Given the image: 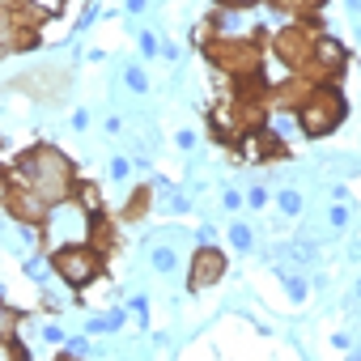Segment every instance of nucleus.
Listing matches in <instances>:
<instances>
[{
    "instance_id": "obj_1",
    "label": "nucleus",
    "mask_w": 361,
    "mask_h": 361,
    "mask_svg": "<svg viewBox=\"0 0 361 361\" xmlns=\"http://www.w3.org/2000/svg\"><path fill=\"white\" fill-rule=\"evenodd\" d=\"M18 174L30 178V183L43 192V200H51V204L77 200V188H81L77 183V166L51 145H35L30 153H22L18 157Z\"/></svg>"
},
{
    "instance_id": "obj_2",
    "label": "nucleus",
    "mask_w": 361,
    "mask_h": 361,
    "mask_svg": "<svg viewBox=\"0 0 361 361\" xmlns=\"http://www.w3.org/2000/svg\"><path fill=\"white\" fill-rule=\"evenodd\" d=\"M344 111H348V102H344V94L336 90V81H323V85H314V90L306 94V102H302L293 115H298V123H302L306 136H331V132L344 123Z\"/></svg>"
},
{
    "instance_id": "obj_3",
    "label": "nucleus",
    "mask_w": 361,
    "mask_h": 361,
    "mask_svg": "<svg viewBox=\"0 0 361 361\" xmlns=\"http://www.w3.org/2000/svg\"><path fill=\"white\" fill-rule=\"evenodd\" d=\"M204 56H209L230 81L259 73V39H226V35H217L213 43H204Z\"/></svg>"
},
{
    "instance_id": "obj_4",
    "label": "nucleus",
    "mask_w": 361,
    "mask_h": 361,
    "mask_svg": "<svg viewBox=\"0 0 361 361\" xmlns=\"http://www.w3.org/2000/svg\"><path fill=\"white\" fill-rule=\"evenodd\" d=\"M5 209L13 221L22 226H43L47 213H51V200H43V192L30 183V178H5Z\"/></svg>"
},
{
    "instance_id": "obj_5",
    "label": "nucleus",
    "mask_w": 361,
    "mask_h": 361,
    "mask_svg": "<svg viewBox=\"0 0 361 361\" xmlns=\"http://www.w3.org/2000/svg\"><path fill=\"white\" fill-rule=\"evenodd\" d=\"M314 43H319V35H314V22L310 18L276 30V39H272V47H276V56H281V64L289 73H302L306 68V60L314 56Z\"/></svg>"
},
{
    "instance_id": "obj_6",
    "label": "nucleus",
    "mask_w": 361,
    "mask_h": 361,
    "mask_svg": "<svg viewBox=\"0 0 361 361\" xmlns=\"http://www.w3.org/2000/svg\"><path fill=\"white\" fill-rule=\"evenodd\" d=\"M102 264H106V255H98L90 243H85V247H60V251L51 255V268H56L73 289H85V285L102 272Z\"/></svg>"
},
{
    "instance_id": "obj_7",
    "label": "nucleus",
    "mask_w": 361,
    "mask_h": 361,
    "mask_svg": "<svg viewBox=\"0 0 361 361\" xmlns=\"http://www.w3.org/2000/svg\"><path fill=\"white\" fill-rule=\"evenodd\" d=\"M344 68H348V51H344L336 39H323V35H319V43H314V56L306 60L302 77H306V81H314V85H323V81H336Z\"/></svg>"
},
{
    "instance_id": "obj_8",
    "label": "nucleus",
    "mask_w": 361,
    "mask_h": 361,
    "mask_svg": "<svg viewBox=\"0 0 361 361\" xmlns=\"http://www.w3.org/2000/svg\"><path fill=\"white\" fill-rule=\"evenodd\" d=\"M226 276V255L217 251V247H200L196 255H192V272H188V289L192 293H200V289H209V285H217Z\"/></svg>"
},
{
    "instance_id": "obj_9",
    "label": "nucleus",
    "mask_w": 361,
    "mask_h": 361,
    "mask_svg": "<svg viewBox=\"0 0 361 361\" xmlns=\"http://www.w3.org/2000/svg\"><path fill=\"white\" fill-rule=\"evenodd\" d=\"M90 247L98 251V255H111L115 247H119V234H115V221L98 209L94 213V221H90Z\"/></svg>"
},
{
    "instance_id": "obj_10",
    "label": "nucleus",
    "mask_w": 361,
    "mask_h": 361,
    "mask_svg": "<svg viewBox=\"0 0 361 361\" xmlns=\"http://www.w3.org/2000/svg\"><path fill=\"white\" fill-rule=\"evenodd\" d=\"M5 47H9V51H30V47H39V26H30V22H5Z\"/></svg>"
},
{
    "instance_id": "obj_11",
    "label": "nucleus",
    "mask_w": 361,
    "mask_h": 361,
    "mask_svg": "<svg viewBox=\"0 0 361 361\" xmlns=\"http://www.w3.org/2000/svg\"><path fill=\"white\" fill-rule=\"evenodd\" d=\"M323 5H327V0H272V9H281V13H289V18H298V22L314 18Z\"/></svg>"
},
{
    "instance_id": "obj_12",
    "label": "nucleus",
    "mask_w": 361,
    "mask_h": 361,
    "mask_svg": "<svg viewBox=\"0 0 361 361\" xmlns=\"http://www.w3.org/2000/svg\"><path fill=\"white\" fill-rule=\"evenodd\" d=\"M149 200H153V196H149V188H136V196H132V200H128V209H123V221H140V217H145V209H149Z\"/></svg>"
},
{
    "instance_id": "obj_13",
    "label": "nucleus",
    "mask_w": 361,
    "mask_h": 361,
    "mask_svg": "<svg viewBox=\"0 0 361 361\" xmlns=\"http://www.w3.org/2000/svg\"><path fill=\"white\" fill-rule=\"evenodd\" d=\"M217 5H221V9H251L255 0H217Z\"/></svg>"
}]
</instances>
